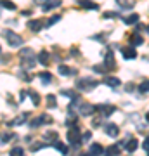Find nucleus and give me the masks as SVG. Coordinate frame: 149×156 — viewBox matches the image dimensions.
I'll return each mask as SVG.
<instances>
[{
  "label": "nucleus",
  "mask_w": 149,
  "mask_h": 156,
  "mask_svg": "<svg viewBox=\"0 0 149 156\" xmlns=\"http://www.w3.org/2000/svg\"><path fill=\"white\" fill-rule=\"evenodd\" d=\"M120 147H122L120 144H113V146H109V147H106L104 153L106 154H120Z\"/></svg>",
  "instance_id": "obj_26"
},
{
  "label": "nucleus",
  "mask_w": 149,
  "mask_h": 156,
  "mask_svg": "<svg viewBox=\"0 0 149 156\" xmlns=\"http://www.w3.org/2000/svg\"><path fill=\"white\" fill-rule=\"evenodd\" d=\"M26 118H28V113H23L21 116H17V118H14L12 122H9V125H11V127H16V125H23V123L26 122Z\"/></svg>",
  "instance_id": "obj_20"
},
{
  "label": "nucleus",
  "mask_w": 149,
  "mask_h": 156,
  "mask_svg": "<svg viewBox=\"0 0 149 156\" xmlns=\"http://www.w3.org/2000/svg\"><path fill=\"white\" fill-rule=\"evenodd\" d=\"M28 94H30V97H31V101H33V106H38L40 104V95L35 92V90H28Z\"/></svg>",
  "instance_id": "obj_29"
},
{
  "label": "nucleus",
  "mask_w": 149,
  "mask_h": 156,
  "mask_svg": "<svg viewBox=\"0 0 149 156\" xmlns=\"http://www.w3.org/2000/svg\"><path fill=\"white\" fill-rule=\"evenodd\" d=\"M142 149H144V151H146V153L149 154V137H147L146 140H144V144H142Z\"/></svg>",
  "instance_id": "obj_41"
},
{
  "label": "nucleus",
  "mask_w": 149,
  "mask_h": 156,
  "mask_svg": "<svg viewBox=\"0 0 149 156\" xmlns=\"http://www.w3.org/2000/svg\"><path fill=\"white\" fill-rule=\"evenodd\" d=\"M101 125V118H94L92 120V127H99Z\"/></svg>",
  "instance_id": "obj_43"
},
{
  "label": "nucleus",
  "mask_w": 149,
  "mask_h": 156,
  "mask_svg": "<svg viewBox=\"0 0 149 156\" xmlns=\"http://www.w3.org/2000/svg\"><path fill=\"white\" fill-rule=\"evenodd\" d=\"M95 111H97V106H92V104H87V102L80 104V108H78V113L82 116H92Z\"/></svg>",
  "instance_id": "obj_6"
},
{
  "label": "nucleus",
  "mask_w": 149,
  "mask_h": 156,
  "mask_svg": "<svg viewBox=\"0 0 149 156\" xmlns=\"http://www.w3.org/2000/svg\"><path fill=\"white\" fill-rule=\"evenodd\" d=\"M61 95H68V97H78V94H75V90H61Z\"/></svg>",
  "instance_id": "obj_35"
},
{
  "label": "nucleus",
  "mask_w": 149,
  "mask_h": 156,
  "mask_svg": "<svg viewBox=\"0 0 149 156\" xmlns=\"http://www.w3.org/2000/svg\"><path fill=\"white\" fill-rule=\"evenodd\" d=\"M28 56H35L33 54V49H21V52H19V57H28Z\"/></svg>",
  "instance_id": "obj_31"
},
{
  "label": "nucleus",
  "mask_w": 149,
  "mask_h": 156,
  "mask_svg": "<svg viewBox=\"0 0 149 156\" xmlns=\"http://www.w3.org/2000/svg\"><path fill=\"white\" fill-rule=\"evenodd\" d=\"M44 142H38V144H35V146H31V151H38V149H42L44 147Z\"/></svg>",
  "instance_id": "obj_42"
},
{
  "label": "nucleus",
  "mask_w": 149,
  "mask_h": 156,
  "mask_svg": "<svg viewBox=\"0 0 149 156\" xmlns=\"http://www.w3.org/2000/svg\"><path fill=\"white\" fill-rule=\"evenodd\" d=\"M0 52H2V49H0Z\"/></svg>",
  "instance_id": "obj_47"
},
{
  "label": "nucleus",
  "mask_w": 149,
  "mask_h": 156,
  "mask_svg": "<svg viewBox=\"0 0 149 156\" xmlns=\"http://www.w3.org/2000/svg\"><path fill=\"white\" fill-rule=\"evenodd\" d=\"M94 71H95V73H106V66H104V64H102V66H101V64H95V66H94Z\"/></svg>",
  "instance_id": "obj_37"
},
{
  "label": "nucleus",
  "mask_w": 149,
  "mask_h": 156,
  "mask_svg": "<svg viewBox=\"0 0 149 156\" xmlns=\"http://www.w3.org/2000/svg\"><path fill=\"white\" fill-rule=\"evenodd\" d=\"M76 122H78V118L75 116V113H69L68 115V120H66V127H76Z\"/></svg>",
  "instance_id": "obj_27"
},
{
  "label": "nucleus",
  "mask_w": 149,
  "mask_h": 156,
  "mask_svg": "<svg viewBox=\"0 0 149 156\" xmlns=\"http://www.w3.org/2000/svg\"><path fill=\"white\" fill-rule=\"evenodd\" d=\"M52 146H54L55 149L59 151V153H62V154H68V147H66V144H62V142H59V140L55 139L54 142H52Z\"/></svg>",
  "instance_id": "obj_24"
},
{
  "label": "nucleus",
  "mask_w": 149,
  "mask_h": 156,
  "mask_svg": "<svg viewBox=\"0 0 149 156\" xmlns=\"http://www.w3.org/2000/svg\"><path fill=\"white\" fill-rule=\"evenodd\" d=\"M122 56L125 59H135L137 57V50L133 45H128V47H122Z\"/></svg>",
  "instance_id": "obj_8"
},
{
  "label": "nucleus",
  "mask_w": 149,
  "mask_h": 156,
  "mask_svg": "<svg viewBox=\"0 0 149 156\" xmlns=\"http://www.w3.org/2000/svg\"><path fill=\"white\" fill-rule=\"evenodd\" d=\"M146 122H147V123H149V111H147V113H146Z\"/></svg>",
  "instance_id": "obj_45"
},
{
  "label": "nucleus",
  "mask_w": 149,
  "mask_h": 156,
  "mask_svg": "<svg viewBox=\"0 0 149 156\" xmlns=\"http://www.w3.org/2000/svg\"><path fill=\"white\" fill-rule=\"evenodd\" d=\"M11 139H17V135L12 134V132H4V134H0V142H2V144L9 142Z\"/></svg>",
  "instance_id": "obj_21"
},
{
  "label": "nucleus",
  "mask_w": 149,
  "mask_h": 156,
  "mask_svg": "<svg viewBox=\"0 0 149 156\" xmlns=\"http://www.w3.org/2000/svg\"><path fill=\"white\" fill-rule=\"evenodd\" d=\"M146 33L149 35V24H147V26H146Z\"/></svg>",
  "instance_id": "obj_46"
},
{
  "label": "nucleus",
  "mask_w": 149,
  "mask_h": 156,
  "mask_svg": "<svg viewBox=\"0 0 149 156\" xmlns=\"http://www.w3.org/2000/svg\"><path fill=\"white\" fill-rule=\"evenodd\" d=\"M97 85H99V82H97V80L85 76V78H80V80L76 82V85H75V87H76L80 92H90V90H94Z\"/></svg>",
  "instance_id": "obj_1"
},
{
  "label": "nucleus",
  "mask_w": 149,
  "mask_h": 156,
  "mask_svg": "<svg viewBox=\"0 0 149 156\" xmlns=\"http://www.w3.org/2000/svg\"><path fill=\"white\" fill-rule=\"evenodd\" d=\"M23 153H24V149H23V147H19V146H16V147H12V149H11V154H12V156L23 154Z\"/></svg>",
  "instance_id": "obj_34"
},
{
  "label": "nucleus",
  "mask_w": 149,
  "mask_h": 156,
  "mask_svg": "<svg viewBox=\"0 0 149 156\" xmlns=\"http://www.w3.org/2000/svg\"><path fill=\"white\" fill-rule=\"evenodd\" d=\"M97 111H101V116H111L113 113H116V108L111 104H101L97 106Z\"/></svg>",
  "instance_id": "obj_9"
},
{
  "label": "nucleus",
  "mask_w": 149,
  "mask_h": 156,
  "mask_svg": "<svg viewBox=\"0 0 149 156\" xmlns=\"http://www.w3.org/2000/svg\"><path fill=\"white\" fill-rule=\"evenodd\" d=\"M55 7H61V0H50L49 4H44V5H42V11L49 12V11H52V9H55Z\"/></svg>",
  "instance_id": "obj_16"
},
{
  "label": "nucleus",
  "mask_w": 149,
  "mask_h": 156,
  "mask_svg": "<svg viewBox=\"0 0 149 156\" xmlns=\"http://www.w3.org/2000/svg\"><path fill=\"white\" fill-rule=\"evenodd\" d=\"M47 108H49V109H54V108H57V101H55V95H52V94L47 95Z\"/></svg>",
  "instance_id": "obj_28"
},
{
  "label": "nucleus",
  "mask_w": 149,
  "mask_h": 156,
  "mask_svg": "<svg viewBox=\"0 0 149 156\" xmlns=\"http://www.w3.org/2000/svg\"><path fill=\"white\" fill-rule=\"evenodd\" d=\"M57 71H59V75H61V76H75V75H76V71H75L73 68L66 66V64H59Z\"/></svg>",
  "instance_id": "obj_11"
},
{
  "label": "nucleus",
  "mask_w": 149,
  "mask_h": 156,
  "mask_svg": "<svg viewBox=\"0 0 149 156\" xmlns=\"http://www.w3.org/2000/svg\"><path fill=\"white\" fill-rule=\"evenodd\" d=\"M49 57H50L49 52H47V50H42V52L38 54V62L42 64V66H47V64H49V61H50Z\"/></svg>",
  "instance_id": "obj_19"
},
{
  "label": "nucleus",
  "mask_w": 149,
  "mask_h": 156,
  "mask_svg": "<svg viewBox=\"0 0 149 156\" xmlns=\"http://www.w3.org/2000/svg\"><path fill=\"white\" fill-rule=\"evenodd\" d=\"M139 90H140L142 94H146V92H149V80H144L142 83L139 85Z\"/></svg>",
  "instance_id": "obj_32"
},
{
  "label": "nucleus",
  "mask_w": 149,
  "mask_h": 156,
  "mask_svg": "<svg viewBox=\"0 0 149 156\" xmlns=\"http://www.w3.org/2000/svg\"><path fill=\"white\" fill-rule=\"evenodd\" d=\"M0 5L9 9V11H16V4H12L11 0H0Z\"/></svg>",
  "instance_id": "obj_30"
},
{
  "label": "nucleus",
  "mask_w": 149,
  "mask_h": 156,
  "mask_svg": "<svg viewBox=\"0 0 149 156\" xmlns=\"http://www.w3.org/2000/svg\"><path fill=\"white\" fill-rule=\"evenodd\" d=\"M139 19H140V16H139V14H130V16H127L123 21H125V24H137Z\"/></svg>",
  "instance_id": "obj_25"
},
{
  "label": "nucleus",
  "mask_w": 149,
  "mask_h": 156,
  "mask_svg": "<svg viewBox=\"0 0 149 156\" xmlns=\"http://www.w3.org/2000/svg\"><path fill=\"white\" fill-rule=\"evenodd\" d=\"M45 139L55 140V139H57V132H47V134H45Z\"/></svg>",
  "instance_id": "obj_38"
},
{
  "label": "nucleus",
  "mask_w": 149,
  "mask_h": 156,
  "mask_svg": "<svg viewBox=\"0 0 149 156\" xmlns=\"http://www.w3.org/2000/svg\"><path fill=\"white\" fill-rule=\"evenodd\" d=\"M68 142L71 146L73 149H78L80 146H82V135H80V128L78 127H71L68 130Z\"/></svg>",
  "instance_id": "obj_2"
},
{
  "label": "nucleus",
  "mask_w": 149,
  "mask_h": 156,
  "mask_svg": "<svg viewBox=\"0 0 149 156\" xmlns=\"http://www.w3.org/2000/svg\"><path fill=\"white\" fill-rule=\"evenodd\" d=\"M90 139H92V134H90V132L87 130V132H85V134L82 135V142H88Z\"/></svg>",
  "instance_id": "obj_39"
},
{
  "label": "nucleus",
  "mask_w": 149,
  "mask_h": 156,
  "mask_svg": "<svg viewBox=\"0 0 149 156\" xmlns=\"http://www.w3.org/2000/svg\"><path fill=\"white\" fill-rule=\"evenodd\" d=\"M2 37L7 40V44L11 45V47H21L23 42H24L23 37H19L17 33H14L12 30H4V31H2Z\"/></svg>",
  "instance_id": "obj_3"
},
{
  "label": "nucleus",
  "mask_w": 149,
  "mask_h": 156,
  "mask_svg": "<svg viewBox=\"0 0 149 156\" xmlns=\"http://www.w3.org/2000/svg\"><path fill=\"white\" fill-rule=\"evenodd\" d=\"M125 90H127V92H132V90H133V85H132V83H128L127 87H125Z\"/></svg>",
  "instance_id": "obj_44"
},
{
  "label": "nucleus",
  "mask_w": 149,
  "mask_h": 156,
  "mask_svg": "<svg viewBox=\"0 0 149 156\" xmlns=\"http://www.w3.org/2000/svg\"><path fill=\"white\" fill-rule=\"evenodd\" d=\"M104 66L108 71H113L116 68V62H115V54H113V50H108V54L104 56Z\"/></svg>",
  "instance_id": "obj_7"
},
{
  "label": "nucleus",
  "mask_w": 149,
  "mask_h": 156,
  "mask_svg": "<svg viewBox=\"0 0 149 156\" xmlns=\"http://www.w3.org/2000/svg\"><path fill=\"white\" fill-rule=\"evenodd\" d=\"M104 132L109 135V137H116V135L120 134V128L116 127L115 123H108V125H104Z\"/></svg>",
  "instance_id": "obj_13"
},
{
  "label": "nucleus",
  "mask_w": 149,
  "mask_h": 156,
  "mask_svg": "<svg viewBox=\"0 0 149 156\" xmlns=\"http://www.w3.org/2000/svg\"><path fill=\"white\" fill-rule=\"evenodd\" d=\"M120 146H123L128 153H133V151L139 147V142H137L135 137H127L125 140H120Z\"/></svg>",
  "instance_id": "obj_5"
},
{
  "label": "nucleus",
  "mask_w": 149,
  "mask_h": 156,
  "mask_svg": "<svg viewBox=\"0 0 149 156\" xmlns=\"http://www.w3.org/2000/svg\"><path fill=\"white\" fill-rule=\"evenodd\" d=\"M38 78H40V82H42L44 85H47V83H50V82H52V75H50L49 71L40 73V75H38Z\"/></svg>",
  "instance_id": "obj_23"
},
{
  "label": "nucleus",
  "mask_w": 149,
  "mask_h": 156,
  "mask_svg": "<svg viewBox=\"0 0 149 156\" xmlns=\"http://www.w3.org/2000/svg\"><path fill=\"white\" fill-rule=\"evenodd\" d=\"M35 62H37V59H35V56L21 57V66L24 68V69H31V68L35 66Z\"/></svg>",
  "instance_id": "obj_12"
},
{
  "label": "nucleus",
  "mask_w": 149,
  "mask_h": 156,
  "mask_svg": "<svg viewBox=\"0 0 149 156\" xmlns=\"http://www.w3.org/2000/svg\"><path fill=\"white\" fill-rule=\"evenodd\" d=\"M78 4H80V7H83V9H90V11H97V9H99V5L94 4L92 0H78Z\"/></svg>",
  "instance_id": "obj_15"
},
{
  "label": "nucleus",
  "mask_w": 149,
  "mask_h": 156,
  "mask_svg": "<svg viewBox=\"0 0 149 156\" xmlns=\"http://www.w3.org/2000/svg\"><path fill=\"white\" fill-rule=\"evenodd\" d=\"M118 16H120V14H118V12H113V11H108V12L102 14L104 19H115V17H118Z\"/></svg>",
  "instance_id": "obj_33"
},
{
  "label": "nucleus",
  "mask_w": 149,
  "mask_h": 156,
  "mask_svg": "<svg viewBox=\"0 0 149 156\" xmlns=\"http://www.w3.org/2000/svg\"><path fill=\"white\" fill-rule=\"evenodd\" d=\"M45 123H52V118L49 116V115H40L38 118H35V120H31V122L28 123L30 125V128H37V127H40V125H45Z\"/></svg>",
  "instance_id": "obj_4"
},
{
  "label": "nucleus",
  "mask_w": 149,
  "mask_h": 156,
  "mask_svg": "<svg viewBox=\"0 0 149 156\" xmlns=\"http://www.w3.org/2000/svg\"><path fill=\"white\" fill-rule=\"evenodd\" d=\"M19 76H21L23 80H26V82H30V80H31V76H30L28 73H24V69H23V71H19Z\"/></svg>",
  "instance_id": "obj_40"
},
{
  "label": "nucleus",
  "mask_w": 149,
  "mask_h": 156,
  "mask_svg": "<svg viewBox=\"0 0 149 156\" xmlns=\"http://www.w3.org/2000/svg\"><path fill=\"white\" fill-rule=\"evenodd\" d=\"M104 83H106V85H109L111 89H116V87L122 83V82H120V80H118L116 76H106V78H104Z\"/></svg>",
  "instance_id": "obj_18"
},
{
  "label": "nucleus",
  "mask_w": 149,
  "mask_h": 156,
  "mask_svg": "<svg viewBox=\"0 0 149 156\" xmlns=\"http://www.w3.org/2000/svg\"><path fill=\"white\" fill-rule=\"evenodd\" d=\"M57 21H61V16H54V17H50L49 21H47V26H52V24H55Z\"/></svg>",
  "instance_id": "obj_36"
},
{
  "label": "nucleus",
  "mask_w": 149,
  "mask_h": 156,
  "mask_svg": "<svg viewBox=\"0 0 149 156\" xmlns=\"http://www.w3.org/2000/svg\"><path fill=\"white\" fill-rule=\"evenodd\" d=\"M115 2L122 7V9H132V7L135 5V2H133V0H115Z\"/></svg>",
  "instance_id": "obj_22"
},
{
  "label": "nucleus",
  "mask_w": 149,
  "mask_h": 156,
  "mask_svg": "<svg viewBox=\"0 0 149 156\" xmlns=\"http://www.w3.org/2000/svg\"><path fill=\"white\" fill-rule=\"evenodd\" d=\"M45 26V23L42 21V19H33V21H28V28L31 30V31H35V33H38V31H42Z\"/></svg>",
  "instance_id": "obj_10"
},
{
  "label": "nucleus",
  "mask_w": 149,
  "mask_h": 156,
  "mask_svg": "<svg viewBox=\"0 0 149 156\" xmlns=\"http://www.w3.org/2000/svg\"><path fill=\"white\" fill-rule=\"evenodd\" d=\"M144 44V38L139 35V31H133V35L130 37V45H133V47H137V45Z\"/></svg>",
  "instance_id": "obj_17"
},
{
  "label": "nucleus",
  "mask_w": 149,
  "mask_h": 156,
  "mask_svg": "<svg viewBox=\"0 0 149 156\" xmlns=\"http://www.w3.org/2000/svg\"><path fill=\"white\" fill-rule=\"evenodd\" d=\"M102 153H104V147H102L101 144H97V142H94V144L88 146V154L97 156V154H102Z\"/></svg>",
  "instance_id": "obj_14"
}]
</instances>
